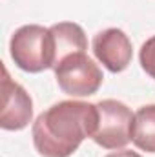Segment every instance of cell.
<instances>
[{"instance_id":"cell-1","label":"cell","mask_w":155,"mask_h":157,"mask_svg":"<svg viewBox=\"0 0 155 157\" xmlns=\"http://www.w3.org/2000/svg\"><path fill=\"white\" fill-rule=\"evenodd\" d=\"M99 124L97 104L60 101L42 112L33 122V144L42 157H70Z\"/></svg>"},{"instance_id":"cell-2","label":"cell","mask_w":155,"mask_h":157,"mask_svg":"<svg viewBox=\"0 0 155 157\" xmlns=\"http://www.w3.org/2000/svg\"><path fill=\"white\" fill-rule=\"evenodd\" d=\"M9 53L13 62L28 71L40 73L55 68V49L49 28L39 24H28L18 28L9 42Z\"/></svg>"},{"instance_id":"cell-3","label":"cell","mask_w":155,"mask_h":157,"mask_svg":"<svg viewBox=\"0 0 155 157\" xmlns=\"http://www.w3.org/2000/svg\"><path fill=\"white\" fill-rule=\"evenodd\" d=\"M55 78L59 88L70 97H89L99 91L102 84V71L86 51L68 55L55 66Z\"/></svg>"},{"instance_id":"cell-4","label":"cell","mask_w":155,"mask_h":157,"mask_svg":"<svg viewBox=\"0 0 155 157\" xmlns=\"http://www.w3.org/2000/svg\"><path fill=\"white\" fill-rule=\"evenodd\" d=\"M97 110H99V124L91 139L106 150L124 148L131 141L135 113L124 102L115 99L99 101Z\"/></svg>"},{"instance_id":"cell-5","label":"cell","mask_w":155,"mask_h":157,"mask_svg":"<svg viewBox=\"0 0 155 157\" xmlns=\"http://www.w3.org/2000/svg\"><path fill=\"white\" fill-rule=\"evenodd\" d=\"M2 115L0 126L4 130H24L33 119V101L29 93L13 78L6 66H2Z\"/></svg>"},{"instance_id":"cell-6","label":"cell","mask_w":155,"mask_h":157,"mask_svg":"<svg viewBox=\"0 0 155 157\" xmlns=\"http://www.w3.org/2000/svg\"><path fill=\"white\" fill-rule=\"evenodd\" d=\"M91 46L99 62L104 64V68L110 70L112 73L124 71L131 62L133 57L131 40L119 28H108L97 33Z\"/></svg>"},{"instance_id":"cell-7","label":"cell","mask_w":155,"mask_h":157,"mask_svg":"<svg viewBox=\"0 0 155 157\" xmlns=\"http://www.w3.org/2000/svg\"><path fill=\"white\" fill-rule=\"evenodd\" d=\"M53 37V49H55V66L66 59L68 55H73L78 51L88 49V39L84 29L75 22H59L49 28ZM55 70V68H53Z\"/></svg>"},{"instance_id":"cell-8","label":"cell","mask_w":155,"mask_h":157,"mask_svg":"<svg viewBox=\"0 0 155 157\" xmlns=\"http://www.w3.org/2000/svg\"><path fill=\"white\" fill-rule=\"evenodd\" d=\"M131 141L142 152L155 154V104L141 106L135 112Z\"/></svg>"},{"instance_id":"cell-9","label":"cell","mask_w":155,"mask_h":157,"mask_svg":"<svg viewBox=\"0 0 155 157\" xmlns=\"http://www.w3.org/2000/svg\"><path fill=\"white\" fill-rule=\"evenodd\" d=\"M139 60H141L142 70L152 78H155V37L148 39L142 44L139 51Z\"/></svg>"},{"instance_id":"cell-10","label":"cell","mask_w":155,"mask_h":157,"mask_svg":"<svg viewBox=\"0 0 155 157\" xmlns=\"http://www.w3.org/2000/svg\"><path fill=\"white\" fill-rule=\"evenodd\" d=\"M106 157H142V155L137 154V152H131V150H119V152H112V154H108Z\"/></svg>"}]
</instances>
